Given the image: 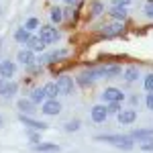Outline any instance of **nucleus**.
I'll return each instance as SVG.
<instances>
[{"label":"nucleus","mask_w":153,"mask_h":153,"mask_svg":"<svg viewBox=\"0 0 153 153\" xmlns=\"http://www.w3.org/2000/svg\"><path fill=\"white\" fill-rule=\"evenodd\" d=\"M14 74H16V65H14L12 61H8V59L0 61V78H6V80H10Z\"/></svg>","instance_id":"9"},{"label":"nucleus","mask_w":153,"mask_h":153,"mask_svg":"<svg viewBox=\"0 0 153 153\" xmlns=\"http://www.w3.org/2000/svg\"><path fill=\"white\" fill-rule=\"evenodd\" d=\"M102 100L104 102H123L125 100V94L118 88H106L104 92H102Z\"/></svg>","instance_id":"6"},{"label":"nucleus","mask_w":153,"mask_h":153,"mask_svg":"<svg viewBox=\"0 0 153 153\" xmlns=\"http://www.w3.org/2000/svg\"><path fill=\"white\" fill-rule=\"evenodd\" d=\"M33 151H39V153H57L59 147L55 145V143H35V147H31Z\"/></svg>","instance_id":"12"},{"label":"nucleus","mask_w":153,"mask_h":153,"mask_svg":"<svg viewBox=\"0 0 153 153\" xmlns=\"http://www.w3.org/2000/svg\"><path fill=\"white\" fill-rule=\"evenodd\" d=\"M106 112H108V114H118V112H120V106H118V102H108V106H106Z\"/></svg>","instance_id":"27"},{"label":"nucleus","mask_w":153,"mask_h":153,"mask_svg":"<svg viewBox=\"0 0 153 153\" xmlns=\"http://www.w3.org/2000/svg\"><path fill=\"white\" fill-rule=\"evenodd\" d=\"M29 139H31L33 143H39V135H37L35 131H31V133H29Z\"/></svg>","instance_id":"33"},{"label":"nucleus","mask_w":153,"mask_h":153,"mask_svg":"<svg viewBox=\"0 0 153 153\" xmlns=\"http://www.w3.org/2000/svg\"><path fill=\"white\" fill-rule=\"evenodd\" d=\"M19 61L23 65H31V63H35V53L31 49H21L19 51Z\"/></svg>","instance_id":"15"},{"label":"nucleus","mask_w":153,"mask_h":153,"mask_svg":"<svg viewBox=\"0 0 153 153\" xmlns=\"http://www.w3.org/2000/svg\"><path fill=\"white\" fill-rule=\"evenodd\" d=\"M100 76H98V68L96 70H88L84 71V74H80L78 78H76V82H78V86H82V88H88V86H92L94 84V80H98Z\"/></svg>","instance_id":"4"},{"label":"nucleus","mask_w":153,"mask_h":153,"mask_svg":"<svg viewBox=\"0 0 153 153\" xmlns=\"http://www.w3.org/2000/svg\"><path fill=\"white\" fill-rule=\"evenodd\" d=\"M145 14H147L149 19H153V2H147V6H145Z\"/></svg>","instance_id":"32"},{"label":"nucleus","mask_w":153,"mask_h":153,"mask_svg":"<svg viewBox=\"0 0 153 153\" xmlns=\"http://www.w3.org/2000/svg\"><path fill=\"white\" fill-rule=\"evenodd\" d=\"M141 149L143 151H153V141H143Z\"/></svg>","instance_id":"31"},{"label":"nucleus","mask_w":153,"mask_h":153,"mask_svg":"<svg viewBox=\"0 0 153 153\" xmlns=\"http://www.w3.org/2000/svg\"><path fill=\"white\" fill-rule=\"evenodd\" d=\"M51 21H53V23H61V21H63V10H61V6H53V8H51Z\"/></svg>","instance_id":"23"},{"label":"nucleus","mask_w":153,"mask_h":153,"mask_svg":"<svg viewBox=\"0 0 153 153\" xmlns=\"http://www.w3.org/2000/svg\"><path fill=\"white\" fill-rule=\"evenodd\" d=\"M55 84H57V90L61 96H70L74 92V88H76V82L71 80L70 76H59Z\"/></svg>","instance_id":"3"},{"label":"nucleus","mask_w":153,"mask_h":153,"mask_svg":"<svg viewBox=\"0 0 153 153\" xmlns=\"http://www.w3.org/2000/svg\"><path fill=\"white\" fill-rule=\"evenodd\" d=\"M33 104H41V102H45V92H43V88H35L33 92H31V98H29Z\"/></svg>","instance_id":"19"},{"label":"nucleus","mask_w":153,"mask_h":153,"mask_svg":"<svg viewBox=\"0 0 153 153\" xmlns=\"http://www.w3.org/2000/svg\"><path fill=\"white\" fill-rule=\"evenodd\" d=\"M16 90H19L16 82H8L6 78L0 80V96L2 98H12V96L16 94Z\"/></svg>","instance_id":"5"},{"label":"nucleus","mask_w":153,"mask_h":153,"mask_svg":"<svg viewBox=\"0 0 153 153\" xmlns=\"http://www.w3.org/2000/svg\"><path fill=\"white\" fill-rule=\"evenodd\" d=\"M110 16L117 19V21H125V19H127V8H117V6H112V8H110Z\"/></svg>","instance_id":"22"},{"label":"nucleus","mask_w":153,"mask_h":153,"mask_svg":"<svg viewBox=\"0 0 153 153\" xmlns=\"http://www.w3.org/2000/svg\"><path fill=\"white\" fill-rule=\"evenodd\" d=\"M135 118H137L135 110H120V112H118V120H120L123 125H131V123H135Z\"/></svg>","instance_id":"18"},{"label":"nucleus","mask_w":153,"mask_h":153,"mask_svg":"<svg viewBox=\"0 0 153 153\" xmlns=\"http://www.w3.org/2000/svg\"><path fill=\"white\" fill-rule=\"evenodd\" d=\"M120 74V68L118 65H104V68H98V76L100 78H112V76H117Z\"/></svg>","instance_id":"16"},{"label":"nucleus","mask_w":153,"mask_h":153,"mask_svg":"<svg viewBox=\"0 0 153 153\" xmlns=\"http://www.w3.org/2000/svg\"><path fill=\"white\" fill-rule=\"evenodd\" d=\"M106 117H108V112H106V106L96 104L94 108H92V120H94V123H104Z\"/></svg>","instance_id":"13"},{"label":"nucleus","mask_w":153,"mask_h":153,"mask_svg":"<svg viewBox=\"0 0 153 153\" xmlns=\"http://www.w3.org/2000/svg\"><path fill=\"white\" fill-rule=\"evenodd\" d=\"M63 2H65V4H68V6H76V4H78V2H80V0H63Z\"/></svg>","instance_id":"34"},{"label":"nucleus","mask_w":153,"mask_h":153,"mask_svg":"<svg viewBox=\"0 0 153 153\" xmlns=\"http://www.w3.org/2000/svg\"><path fill=\"white\" fill-rule=\"evenodd\" d=\"M43 92H45V98L47 100H55L59 96V90H57V84L55 82H47L43 86Z\"/></svg>","instance_id":"14"},{"label":"nucleus","mask_w":153,"mask_h":153,"mask_svg":"<svg viewBox=\"0 0 153 153\" xmlns=\"http://www.w3.org/2000/svg\"><path fill=\"white\" fill-rule=\"evenodd\" d=\"M100 12H102V2H100V0H94V2H92V14L98 16Z\"/></svg>","instance_id":"29"},{"label":"nucleus","mask_w":153,"mask_h":153,"mask_svg":"<svg viewBox=\"0 0 153 153\" xmlns=\"http://www.w3.org/2000/svg\"><path fill=\"white\" fill-rule=\"evenodd\" d=\"M29 37H31V31H27L25 27L16 29V33H14V39H16L19 43H27V41H29Z\"/></svg>","instance_id":"20"},{"label":"nucleus","mask_w":153,"mask_h":153,"mask_svg":"<svg viewBox=\"0 0 153 153\" xmlns=\"http://www.w3.org/2000/svg\"><path fill=\"white\" fill-rule=\"evenodd\" d=\"M129 137L133 139V141L137 139V141H141V143L143 141H151L153 139V131L151 129H137V131H133Z\"/></svg>","instance_id":"11"},{"label":"nucleus","mask_w":153,"mask_h":153,"mask_svg":"<svg viewBox=\"0 0 153 153\" xmlns=\"http://www.w3.org/2000/svg\"><path fill=\"white\" fill-rule=\"evenodd\" d=\"M2 125H4V120H2V117H0V127H2Z\"/></svg>","instance_id":"35"},{"label":"nucleus","mask_w":153,"mask_h":153,"mask_svg":"<svg viewBox=\"0 0 153 153\" xmlns=\"http://www.w3.org/2000/svg\"><path fill=\"white\" fill-rule=\"evenodd\" d=\"M59 112H61V104H59L57 100H45V102H43V114H47V117H57Z\"/></svg>","instance_id":"8"},{"label":"nucleus","mask_w":153,"mask_h":153,"mask_svg":"<svg viewBox=\"0 0 153 153\" xmlns=\"http://www.w3.org/2000/svg\"><path fill=\"white\" fill-rule=\"evenodd\" d=\"M96 139L104 141V143H110V145H114V147L123 149V151H131L135 147V141L131 137H127V135H98Z\"/></svg>","instance_id":"1"},{"label":"nucleus","mask_w":153,"mask_h":153,"mask_svg":"<svg viewBox=\"0 0 153 153\" xmlns=\"http://www.w3.org/2000/svg\"><path fill=\"white\" fill-rule=\"evenodd\" d=\"M149 2H153V0H149Z\"/></svg>","instance_id":"36"},{"label":"nucleus","mask_w":153,"mask_h":153,"mask_svg":"<svg viewBox=\"0 0 153 153\" xmlns=\"http://www.w3.org/2000/svg\"><path fill=\"white\" fill-rule=\"evenodd\" d=\"M27 49H31L33 53H39V51H45V43H43V39L39 35H31L29 37V41L25 43Z\"/></svg>","instance_id":"7"},{"label":"nucleus","mask_w":153,"mask_h":153,"mask_svg":"<svg viewBox=\"0 0 153 153\" xmlns=\"http://www.w3.org/2000/svg\"><path fill=\"white\" fill-rule=\"evenodd\" d=\"M25 29H27V31H35V29H39V21H37L35 16L27 19V23H25Z\"/></svg>","instance_id":"26"},{"label":"nucleus","mask_w":153,"mask_h":153,"mask_svg":"<svg viewBox=\"0 0 153 153\" xmlns=\"http://www.w3.org/2000/svg\"><path fill=\"white\" fill-rule=\"evenodd\" d=\"M123 31V25L117 23V25H106L104 29H102V33H104L106 37H110V35H117V33H120Z\"/></svg>","instance_id":"21"},{"label":"nucleus","mask_w":153,"mask_h":153,"mask_svg":"<svg viewBox=\"0 0 153 153\" xmlns=\"http://www.w3.org/2000/svg\"><path fill=\"white\" fill-rule=\"evenodd\" d=\"M39 37L43 39V43L47 45V43H57L59 41V31L55 29V27H51V25H45V27H41V33H39Z\"/></svg>","instance_id":"2"},{"label":"nucleus","mask_w":153,"mask_h":153,"mask_svg":"<svg viewBox=\"0 0 153 153\" xmlns=\"http://www.w3.org/2000/svg\"><path fill=\"white\" fill-rule=\"evenodd\" d=\"M16 106H19V110H21L23 114H31V112L35 110V104H33L29 98H21V100L16 102Z\"/></svg>","instance_id":"17"},{"label":"nucleus","mask_w":153,"mask_h":153,"mask_svg":"<svg viewBox=\"0 0 153 153\" xmlns=\"http://www.w3.org/2000/svg\"><path fill=\"white\" fill-rule=\"evenodd\" d=\"M19 120H21L23 125L31 127V129H37V131H45V129H47V125H45V123H41V120H35V118L27 117V114H21V117H19Z\"/></svg>","instance_id":"10"},{"label":"nucleus","mask_w":153,"mask_h":153,"mask_svg":"<svg viewBox=\"0 0 153 153\" xmlns=\"http://www.w3.org/2000/svg\"><path fill=\"white\" fill-rule=\"evenodd\" d=\"M143 88H145V90H149V92H153V74H147V76H145Z\"/></svg>","instance_id":"28"},{"label":"nucleus","mask_w":153,"mask_h":153,"mask_svg":"<svg viewBox=\"0 0 153 153\" xmlns=\"http://www.w3.org/2000/svg\"><path fill=\"white\" fill-rule=\"evenodd\" d=\"M80 120H70V123H65V127H63V131H68V133H76V131L80 129Z\"/></svg>","instance_id":"25"},{"label":"nucleus","mask_w":153,"mask_h":153,"mask_svg":"<svg viewBox=\"0 0 153 153\" xmlns=\"http://www.w3.org/2000/svg\"><path fill=\"white\" fill-rule=\"evenodd\" d=\"M145 104H147V108H149V110H153V92H149V94H147Z\"/></svg>","instance_id":"30"},{"label":"nucleus","mask_w":153,"mask_h":153,"mask_svg":"<svg viewBox=\"0 0 153 153\" xmlns=\"http://www.w3.org/2000/svg\"><path fill=\"white\" fill-rule=\"evenodd\" d=\"M137 78H139V71L135 70V68H129V70L125 71V80L127 82H135Z\"/></svg>","instance_id":"24"}]
</instances>
